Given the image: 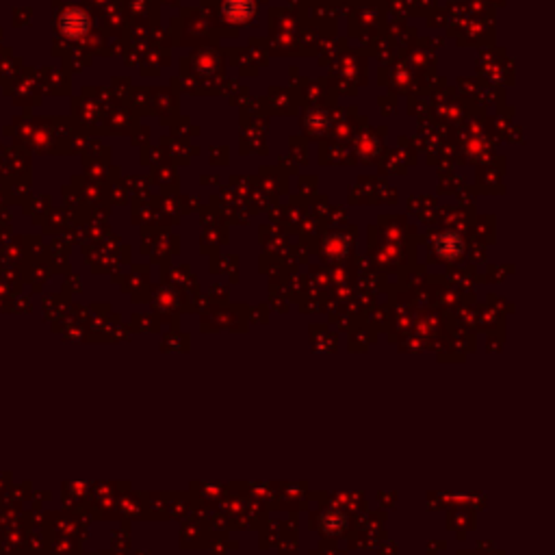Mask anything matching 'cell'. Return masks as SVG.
<instances>
[{
    "instance_id": "6da1fadb",
    "label": "cell",
    "mask_w": 555,
    "mask_h": 555,
    "mask_svg": "<svg viewBox=\"0 0 555 555\" xmlns=\"http://www.w3.org/2000/svg\"><path fill=\"white\" fill-rule=\"evenodd\" d=\"M434 247H436V252H438L440 258H445V260H456V258L462 256L464 241H462L460 235H456V232H442V235L436 237Z\"/></svg>"
},
{
    "instance_id": "7a4b0ae2",
    "label": "cell",
    "mask_w": 555,
    "mask_h": 555,
    "mask_svg": "<svg viewBox=\"0 0 555 555\" xmlns=\"http://www.w3.org/2000/svg\"><path fill=\"white\" fill-rule=\"evenodd\" d=\"M254 11H256L254 0H224V15L235 24L247 22L254 15Z\"/></svg>"
},
{
    "instance_id": "3957f363",
    "label": "cell",
    "mask_w": 555,
    "mask_h": 555,
    "mask_svg": "<svg viewBox=\"0 0 555 555\" xmlns=\"http://www.w3.org/2000/svg\"><path fill=\"white\" fill-rule=\"evenodd\" d=\"M332 525H336V531H338V529H343V527H345V518H343L341 514H336V512L326 514V516H324V527H326L328 531H332Z\"/></svg>"
}]
</instances>
